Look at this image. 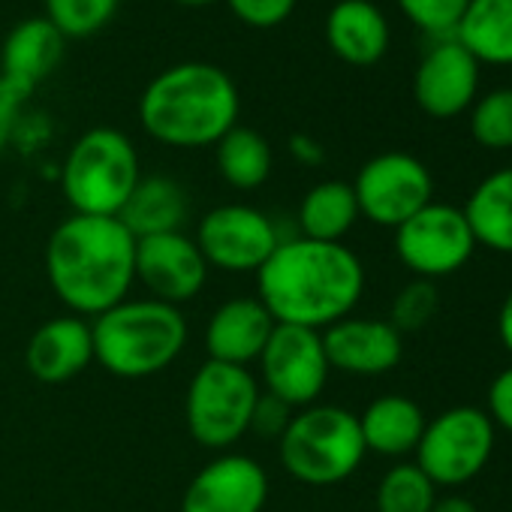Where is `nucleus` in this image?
I'll return each instance as SVG.
<instances>
[{"mask_svg": "<svg viewBox=\"0 0 512 512\" xmlns=\"http://www.w3.org/2000/svg\"><path fill=\"white\" fill-rule=\"evenodd\" d=\"M431 512H479V509L473 506V500H467L461 494H449V497H437Z\"/></svg>", "mask_w": 512, "mask_h": 512, "instance_id": "4c0bfd02", "label": "nucleus"}, {"mask_svg": "<svg viewBox=\"0 0 512 512\" xmlns=\"http://www.w3.org/2000/svg\"><path fill=\"white\" fill-rule=\"evenodd\" d=\"M389 22L371 0H338L326 16V43L350 67H374L389 52Z\"/></svg>", "mask_w": 512, "mask_h": 512, "instance_id": "aec40b11", "label": "nucleus"}, {"mask_svg": "<svg viewBox=\"0 0 512 512\" xmlns=\"http://www.w3.org/2000/svg\"><path fill=\"white\" fill-rule=\"evenodd\" d=\"M118 220L133 232V238L184 232L190 220V196L169 175H142Z\"/></svg>", "mask_w": 512, "mask_h": 512, "instance_id": "412c9836", "label": "nucleus"}, {"mask_svg": "<svg viewBox=\"0 0 512 512\" xmlns=\"http://www.w3.org/2000/svg\"><path fill=\"white\" fill-rule=\"evenodd\" d=\"M422 407L407 395H380L359 413V431L368 452L401 458L416 452L425 431Z\"/></svg>", "mask_w": 512, "mask_h": 512, "instance_id": "4be33fe9", "label": "nucleus"}, {"mask_svg": "<svg viewBox=\"0 0 512 512\" xmlns=\"http://www.w3.org/2000/svg\"><path fill=\"white\" fill-rule=\"evenodd\" d=\"M410 25H416L431 40L455 37V28L470 0H395Z\"/></svg>", "mask_w": 512, "mask_h": 512, "instance_id": "c756f323", "label": "nucleus"}, {"mask_svg": "<svg viewBox=\"0 0 512 512\" xmlns=\"http://www.w3.org/2000/svg\"><path fill=\"white\" fill-rule=\"evenodd\" d=\"M46 278L76 317H100L130 299L136 238L118 217L70 214L46 241Z\"/></svg>", "mask_w": 512, "mask_h": 512, "instance_id": "f03ea898", "label": "nucleus"}, {"mask_svg": "<svg viewBox=\"0 0 512 512\" xmlns=\"http://www.w3.org/2000/svg\"><path fill=\"white\" fill-rule=\"evenodd\" d=\"M296 4L299 0H226V7L238 22L260 31L284 25L293 16Z\"/></svg>", "mask_w": 512, "mask_h": 512, "instance_id": "2f4dec72", "label": "nucleus"}, {"mask_svg": "<svg viewBox=\"0 0 512 512\" xmlns=\"http://www.w3.org/2000/svg\"><path fill=\"white\" fill-rule=\"evenodd\" d=\"M253 278L275 323L314 332L350 317L365 293V266L344 241L305 235H284Z\"/></svg>", "mask_w": 512, "mask_h": 512, "instance_id": "f257e3e1", "label": "nucleus"}, {"mask_svg": "<svg viewBox=\"0 0 512 512\" xmlns=\"http://www.w3.org/2000/svg\"><path fill=\"white\" fill-rule=\"evenodd\" d=\"M488 419L512 434V365L500 371L488 386Z\"/></svg>", "mask_w": 512, "mask_h": 512, "instance_id": "72a5a7b5", "label": "nucleus"}, {"mask_svg": "<svg viewBox=\"0 0 512 512\" xmlns=\"http://www.w3.org/2000/svg\"><path fill=\"white\" fill-rule=\"evenodd\" d=\"M275 326V317L256 296L226 299L211 311L205 323V353L208 359L223 365H256Z\"/></svg>", "mask_w": 512, "mask_h": 512, "instance_id": "f3484780", "label": "nucleus"}, {"mask_svg": "<svg viewBox=\"0 0 512 512\" xmlns=\"http://www.w3.org/2000/svg\"><path fill=\"white\" fill-rule=\"evenodd\" d=\"M353 193L365 220L383 229H398L434 202V178L419 157L407 151H383L359 169Z\"/></svg>", "mask_w": 512, "mask_h": 512, "instance_id": "9b49d317", "label": "nucleus"}, {"mask_svg": "<svg viewBox=\"0 0 512 512\" xmlns=\"http://www.w3.org/2000/svg\"><path fill=\"white\" fill-rule=\"evenodd\" d=\"M368 449L359 431V416L338 404H311L293 413L278 440L281 467L302 485H338L350 479Z\"/></svg>", "mask_w": 512, "mask_h": 512, "instance_id": "39448f33", "label": "nucleus"}, {"mask_svg": "<svg viewBox=\"0 0 512 512\" xmlns=\"http://www.w3.org/2000/svg\"><path fill=\"white\" fill-rule=\"evenodd\" d=\"M464 217L476 238V247L512 256V166L485 175L470 199L464 202Z\"/></svg>", "mask_w": 512, "mask_h": 512, "instance_id": "5701e85b", "label": "nucleus"}, {"mask_svg": "<svg viewBox=\"0 0 512 512\" xmlns=\"http://www.w3.org/2000/svg\"><path fill=\"white\" fill-rule=\"evenodd\" d=\"M359 202L353 193V184L329 178L314 184L296 211V226L299 235L314 238V241H344L350 229L359 220Z\"/></svg>", "mask_w": 512, "mask_h": 512, "instance_id": "393cba45", "label": "nucleus"}, {"mask_svg": "<svg viewBox=\"0 0 512 512\" xmlns=\"http://www.w3.org/2000/svg\"><path fill=\"white\" fill-rule=\"evenodd\" d=\"M290 154L302 163V166H320L326 160V151L323 145L314 139V136H305V133H296L290 139Z\"/></svg>", "mask_w": 512, "mask_h": 512, "instance_id": "c9c22d12", "label": "nucleus"}, {"mask_svg": "<svg viewBox=\"0 0 512 512\" xmlns=\"http://www.w3.org/2000/svg\"><path fill=\"white\" fill-rule=\"evenodd\" d=\"M22 97L4 82L0 76V154H4L16 136V127H19V109H22Z\"/></svg>", "mask_w": 512, "mask_h": 512, "instance_id": "f704fd0d", "label": "nucleus"}, {"mask_svg": "<svg viewBox=\"0 0 512 512\" xmlns=\"http://www.w3.org/2000/svg\"><path fill=\"white\" fill-rule=\"evenodd\" d=\"M293 413H296V410H293L290 404H284L281 398L263 392L260 401H256V407H253L250 431H247V434H256L260 440H275V443H278V440L284 437V431H287Z\"/></svg>", "mask_w": 512, "mask_h": 512, "instance_id": "473e14b6", "label": "nucleus"}, {"mask_svg": "<svg viewBox=\"0 0 512 512\" xmlns=\"http://www.w3.org/2000/svg\"><path fill=\"white\" fill-rule=\"evenodd\" d=\"M139 178V151L115 127L85 130L61 163V193L73 214L118 217Z\"/></svg>", "mask_w": 512, "mask_h": 512, "instance_id": "423d86ee", "label": "nucleus"}, {"mask_svg": "<svg viewBox=\"0 0 512 512\" xmlns=\"http://www.w3.org/2000/svg\"><path fill=\"white\" fill-rule=\"evenodd\" d=\"M208 272L202 250L187 232L136 238V284L148 290V299L181 308L205 290Z\"/></svg>", "mask_w": 512, "mask_h": 512, "instance_id": "ddd939ff", "label": "nucleus"}, {"mask_svg": "<svg viewBox=\"0 0 512 512\" xmlns=\"http://www.w3.org/2000/svg\"><path fill=\"white\" fill-rule=\"evenodd\" d=\"M175 4H181V7H208V4H214V0H175Z\"/></svg>", "mask_w": 512, "mask_h": 512, "instance_id": "58836bf2", "label": "nucleus"}, {"mask_svg": "<svg viewBox=\"0 0 512 512\" xmlns=\"http://www.w3.org/2000/svg\"><path fill=\"white\" fill-rule=\"evenodd\" d=\"M94 365V335L85 317L67 314L46 320L25 347V368L40 383H67Z\"/></svg>", "mask_w": 512, "mask_h": 512, "instance_id": "a211bd4d", "label": "nucleus"}, {"mask_svg": "<svg viewBox=\"0 0 512 512\" xmlns=\"http://www.w3.org/2000/svg\"><path fill=\"white\" fill-rule=\"evenodd\" d=\"M260 395L263 386L250 368L205 359L193 371L184 395L187 434L205 449H232L250 431V416Z\"/></svg>", "mask_w": 512, "mask_h": 512, "instance_id": "0eeeda50", "label": "nucleus"}, {"mask_svg": "<svg viewBox=\"0 0 512 512\" xmlns=\"http://www.w3.org/2000/svg\"><path fill=\"white\" fill-rule=\"evenodd\" d=\"M497 335L503 341V347L509 350L512 356V290L506 293L503 305H500V314H497Z\"/></svg>", "mask_w": 512, "mask_h": 512, "instance_id": "e433bc0d", "label": "nucleus"}, {"mask_svg": "<svg viewBox=\"0 0 512 512\" xmlns=\"http://www.w3.org/2000/svg\"><path fill=\"white\" fill-rule=\"evenodd\" d=\"M118 0H46V19L64 40H82L112 22Z\"/></svg>", "mask_w": 512, "mask_h": 512, "instance_id": "c85d7f7f", "label": "nucleus"}, {"mask_svg": "<svg viewBox=\"0 0 512 512\" xmlns=\"http://www.w3.org/2000/svg\"><path fill=\"white\" fill-rule=\"evenodd\" d=\"M494 452V422L479 407H449L425 422L416 467L434 485H464L479 476Z\"/></svg>", "mask_w": 512, "mask_h": 512, "instance_id": "6e6552de", "label": "nucleus"}, {"mask_svg": "<svg viewBox=\"0 0 512 512\" xmlns=\"http://www.w3.org/2000/svg\"><path fill=\"white\" fill-rule=\"evenodd\" d=\"M266 500V467L241 452H220L187 482L181 512H263Z\"/></svg>", "mask_w": 512, "mask_h": 512, "instance_id": "4468645a", "label": "nucleus"}, {"mask_svg": "<svg viewBox=\"0 0 512 512\" xmlns=\"http://www.w3.org/2000/svg\"><path fill=\"white\" fill-rule=\"evenodd\" d=\"M214 163L220 178L232 187V190H260L275 166V154L269 139L253 130V127H241L235 124L217 145H214Z\"/></svg>", "mask_w": 512, "mask_h": 512, "instance_id": "a878e982", "label": "nucleus"}, {"mask_svg": "<svg viewBox=\"0 0 512 512\" xmlns=\"http://www.w3.org/2000/svg\"><path fill=\"white\" fill-rule=\"evenodd\" d=\"M94 362L121 380L163 374L187 347L190 329L181 308L157 299H124L91 323Z\"/></svg>", "mask_w": 512, "mask_h": 512, "instance_id": "20e7f679", "label": "nucleus"}, {"mask_svg": "<svg viewBox=\"0 0 512 512\" xmlns=\"http://www.w3.org/2000/svg\"><path fill=\"white\" fill-rule=\"evenodd\" d=\"M440 308V296L434 281H422L416 278L413 284H407L395 299H392V311H389V323L404 335V332H419L425 329Z\"/></svg>", "mask_w": 512, "mask_h": 512, "instance_id": "7c9ffc66", "label": "nucleus"}, {"mask_svg": "<svg viewBox=\"0 0 512 512\" xmlns=\"http://www.w3.org/2000/svg\"><path fill=\"white\" fill-rule=\"evenodd\" d=\"M323 347L332 371L353 377H383L404 356V335L377 317H344L323 329Z\"/></svg>", "mask_w": 512, "mask_h": 512, "instance_id": "dca6fc26", "label": "nucleus"}, {"mask_svg": "<svg viewBox=\"0 0 512 512\" xmlns=\"http://www.w3.org/2000/svg\"><path fill=\"white\" fill-rule=\"evenodd\" d=\"M374 503L377 512H431L437 503V485L416 467V461H401L383 473Z\"/></svg>", "mask_w": 512, "mask_h": 512, "instance_id": "bb28decb", "label": "nucleus"}, {"mask_svg": "<svg viewBox=\"0 0 512 512\" xmlns=\"http://www.w3.org/2000/svg\"><path fill=\"white\" fill-rule=\"evenodd\" d=\"M470 136L488 151L512 148V88H494L470 106Z\"/></svg>", "mask_w": 512, "mask_h": 512, "instance_id": "cd10ccee", "label": "nucleus"}, {"mask_svg": "<svg viewBox=\"0 0 512 512\" xmlns=\"http://www.w3.org/2000/svg\"><path fill=\"white\" fill-rule=\"evenodd\" d=\"M64 43V34L46 16L19 22L0 49V76L22 100H28L34 88L61 64Z\"/></svg>", "mask_w": 512, "mask_h": 512, "instance_id": "6ab92c4d", "label": "nucleus"}, {"mask_svg": "<svg viewBox=\"0 0 512 512\" xmlns=\"http://www.w3.org/2000/svg\"><path fill=\"white\" fill-rule=\"evenodd\" d=\"M473 250L476 238L464 211L446 202H428L395 229L398 260L422 281L455 275L467 266Z\"/></svg>", "mask_w": 512, "mask_h": 512, "instance_id": "9d476101", "label": "nucleus"}, {"mask_svg": "<svg viewBox=\"0 0 512 512\" xmlns=\"http://www.w3.org/2000/svg\"><path fill=\"white\" fill-rule=\"evenodd\" d=\"M238 109L229 73L205 61H184L148 82L139 97V124L166 148H214L238 124Z\"/></svg>", "mask_w": 512, "mask_h": 512, "instance_id": "7ed1b4c3", "label": "nucleus"}, {"mask_svg": "<svg viewBox=\"0 0 512 512\" xmlns=\"http://www.w3.org/2000/svg\"><path fill=\"white\" fill-rule=\"evenodd\" d=\"M263 392L281 398L293 410L317 404L329 383V359L323 347V332L302 326H275L266 350L256 359Z\"/></svg>", "mask_w": 512, "mask_h": 512, "instance_id": "f8f14e48", "label": "nucleus"}, {"mask_svg": "<svg viewBox=\"0 0 512 512\" xmlns=\"http://www.w3.org/2000/svg\"><path fill=\"white\" fill-rule=\"evenodd\" d=\"M479 94V61L455 40H434L413 73L416 106L437 121L470 112Z\"/></svg>", "mask_w": 512, "mask_h": 512, "instance_id": "2eb2a0df", "label": "nucleus"}, {"mask_svg": "<svg viewBox=\"0 0 512 512\" xmlns=\"http://www.w3.org/2000/svg\"><path fill=\"white\" fill-rule=\"evenodd\" d=\"M455 40L482 64L512 67V0H470Z\"/></svg>", "mask_w": 512, "mask_h": 512, "instance_id": "b1692460", "label": "nucleus"}, {"mask_svg": "<svg viewBox=\"0 0 512 512\" xmlns=\"http://www.w3.org/2000/svg\"><path fill=\"white\" fill-rule=\"evenodd\" d=\"M281 238L278 223L266 211L244 202H226L205 211L193 235L208 269L226 275H256Z\"/></svg>", "mask_w": 512, "mask_h": 512, "instance_id": "1a4fd4ad", "label": "nucleus"}]
</instances>
